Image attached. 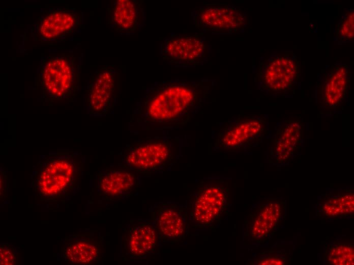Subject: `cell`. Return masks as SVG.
<instances>
[{"mask_svg":"<svg viewBox=\"0 0 354 265\" xmlns=\"http://www.w3.org/2000/svg\"><path fill=\"white\" fill-rule=\"evenodd\" d=\"M186 204L189 221L195 229L216 228L229 211L230 188L228 181L220 178L201 180Z\"/></svg>","mask_w":354,"mask_h":265,"instance_id":"277c9868","label":"cell"},{"mask_svg":"<svg viewBox=\"0 0 354 265\" xmlns=\"http://www.w3.org/2000/svg\"><path fill=\"white\" fill-rule=\"evenodd\" d=\"M353 193L344 190L324 195L318 202L316 215L321 219L340 218L353 214Z\"/></svg>","mask_w":354,"mask_h":265,"instance_id":"d6986e66","label":"cell"},{"mask_svg":"<svg viewBox=\"0 0 354 265\" xmlns=\"http://www.w3.org/2000/svg\"><path fill=\"white\" fill-rule=\"evenodd\" d=\"M145 18L143 0H116L109 9L110 23L122 35L140 30L144 25Z\"/></svg>","mask_w":354,"mask_h":265,"instance_id":"ac0fdd59","label":"cell"},{"mask_svg":"<svg viewBox=\"0 0 354 265\" xmlns=\"http://www.w3.org/2000/svg\"><path fill=\"white\" fill-rule=\"evenodd\" d=\"M150 217L161 244L183 242L189 235V218L186 204L159 202L149 208Z\"/></svg>","mask_w":354,"mask_h":265,"instance_id":"30bf717a","label":"cell"},{"mask_svg":"<svg viewBox=\"0 0 354 265\" xmlns=\"http://www.w3.org/2000/svg\"><path fill=\"white\" fill-rule=\"evenodd\" d=\"M179 139L155 136L140 139L127 144L119 153L120 168L142 176L161 173L176 162Z\"/></svg>","mask_w":354,"mask_h":265,"instance_id":"3957f363","label":"cell"},{"mask_svg":"<svg viewBox=\"0 0 354 265\" xmlns=\"http://www.w3.org/2000/svg\"><path fill=\"white\" fill-rule=\"evenodd\" d=\"M212 83L209 80L173 79L148 87L133 111V121L145 130L182 128L205 101Z\"/></svg>","mask_w":354,"mask_h":265,"instance_id":"6da1fadb","label":"cell"},{"mask_svg":"<svg viewBox=\"0 0 354 265\" xmlns=\"http://www.w3.org/2000/svg\"><path fill=\"white\" fill-rule=\"evenodd\" d=\"M159 54L172 66L193 67L207 61L210 46L202 35L172 33L160 42Z\"/></svg>","mask_w":354,"mask_h":265,"instance_id":"ba28073f","label":"cell"},{"mask_svg":"<svg viewBox=\"0 0 354 265\" xmlns=\"http://www.w3.org/2000/svg\"><path fill=\"white\" fill-rule=\"evenodd\" d=\"M75 23V18L73 14L65 11H54L42 19L39 32L43 38L52 39L70 31Z\"/></svg>","mask_w":354,"mask_h":265,"instance_id":"ffe728a7","label":"cell"},{"mask_svg":"<svg viewBox=\"0 0 354 265\" xmlns=\"http://www.w3.org/2000/svg\"><path fill=\"white\" fill-rule=\"evenodd\" d=\"M83 159L80 153L59 150L40 156L34 166L31 186L41 201H61L81 186Z\"/></svg>","mask_w":354,"mask_h":265,"instance_id":"7a4b0ae2","label":"cell"},{"mask_svg":"<svg viewBox=\"0 0 354 265\" xmlns=\"http://www.w3.org/2000/svg\"><path fill=\"white\" fill-rule=\"evenodd\" d=\"M141 177L134 172L123 168L102 169L96 175L98 195L110 201L128 198L137 193Z\"/></svg>","mask_w":354,"mask_h":265,"instance_id":"2e32d148","label":"cell"},{"mask_svg":"<svg viewBox=\"0 0 354 265\" xmlns=\"http://www.w3.org/2000/svg\"><path fill=\"white\" fill-rule=\"evenodd\" d=\"M104 237L97 231L66 236L62 249V258L68 264H95L103 258Z\"/></svg>","mask_w":354,"mask_h":265,"instance_id":"9a60e30c","label":"cell"},{"mask_svg":"<svg viewBox=\"0 0 354 265\" xmlns=\"http://www.w3.org/2000/svg\"><path fill=\"white\" fill-rule=\"evenodd\" d=\"M353 9H348L344 11L338 23L334 39L336 44H342L353 42Z\"/></svg>","mask_w":354,"mask_h":265,"instance_id":"7402d4cb","label":"cell"},{"mask_svg":"<svg viewBox=\"0 0 354 265\" xmlns=\"http://www.w3.org/2000/svg\"><path fill=\"white\" fill-rule=\"evenodd\" d=\"M353 244L348 242H335L330 244L324 254V262L328 264L352 265L354 263Z\"/></svg>","mask_w":354,"mask_h":265,"instance_id":"44dd1931","label":"cell"},{"mask_svg":"<svg viewBox=\"0 0 354 265\" xmlns=\"http://www.w3.org/2000/svg\"><path fill=\"white\" fill-rule=\"evenodd\" d=\"M301 72L300 62L293 52H276L259 62L256 86L269 95H285L294 91Z\"/></svg>","mask_w":354,"mask_h":265,"instance_id":"5b68a950","label":"cell"},{"mask_svg":"<svg viewBox=\"0 0 354 265\" xmlns=\"http://www.w3.org/2000/svg\"><path fill=\"white\" fill-rule=\"evenodd\" d=\"M161 244L150 217L131 220L121 237L123 260L136 263L144 261L156 254Z\"/></svg>","mask_w":354,"mask_h":265,"instance_id":"9c48e42d","label":"cell"},{"mask_svg":"<svg viewBox=\"0 0 354 265\" xmlns=\"http://www.w3.org/2000/svg\"><path fill=\"white\" fill-rule=\"evenodd\" d=\"M285 259L280 255H263L249 262V264H286Z\"/></svg>","mask_w":354,"mask_h":265,"instance_id":"cb8c5ba5","label":"cell"},{"mask_svg":"<svg viewBox=\"0 0 354 265\" xmlns=\"http://www.w3.org/2000/svg\"><path fill=\"white\" fill-rule=\"evenodd\" d=\"M303 129L304 124L301 117H290L279 122L271 139V160L279 165L290 162L301 149Z\"/></svg>","mask_w":354,"mask_h":265,"instance_id":"5bb4252c","label":"cell"},{"mask_svg":"<svg viewBox=\"0 0 354 265\" xmlns=\"http://www.w3.org/2000/svg\"><path fill=\"white\" fill-rule=\"evenodd\" d=\"M18 253L11 245L3 243L0 247V264L1 265H16L18 264Z\"/></svg>","mask_w":354,"mask_h":265,"instance_id":"603a6c76","label":"cell"},{"mask_svg":"<svg viewBox=\"0 0 354 265\" xmlns=\"http://www.w3.org/2000/svg\"><path fill=\"white\" fill-rule=\"evenodd\" d=\"M41 87L44 96L51 101L68 99L77 89V77L69 59L54 57L42 68Z\"/></svg>","mask_w":354,"mask_h":265,"instance_id":"4fadbf2b","label":"cell"},{"mask_svg":"<svg viewBox=\"0 0 354 265\" xmlns=\"http://www.w3.org/2000/svg\"><path fill=\"white\" fill-rule=\"evenodd\" d=\"M267 133L266 117L240 114L218 132L215 146L227 151L247 149L259 144Z\"/></svg>","mask_w":354,"mask_h":265,"instance_id":"8992f818","label":"cell"},{"mask_svg":"<svg viewBox=\"0 0 354 265\" xmlns=\"http://www.w3.org/2000/svg\"><path fill=\"white\" fill-rule=\"evenodd\" d=\"M193 24L200 31L231 34L244 32L247 19L241 9L225 3H205L191 12Z\"/></svg>","mask_w":354,"mask_h":265,"instance_id":"52a82bcc","label":"cell"},{"mask_svg":"<svg viewBox=\"0 0 354 265\" xmlns=\"http://www.w3.org/2000/svg\"><path fill=\"white\" fill-rule=\"evenodd\" d=\"M285 205L283 200L269 199L255 207L245 221L244 239L253 244L268 242L285 218Z\"/></svg>","mask_w":354,"mask_h":265,"instance_id":"7c38bea8","label":"cell"},{"mask_svg":"<svg viewBox=\"0 0 354 265\" xmlns=\"http://www.w3.org/2000/svg\"><path fill=\"white\" fill-rule=\"evenodd\" d=\"M121 75L112 67H103L96 72L90 82L86 94V108L89 115L102 117L114 108L121 91Z\"/></svg>","mask_w":354,"mask_h":265,"instance_id":"8fae6325","label":"cell"},{"mask_svg":"<svg viewBox=\"0 0 354 265\" xmlns=\"http://www.w3.org/2000/svg\"><path fill=\"white\" fill-rule=\"evenodd\" d=\"M351 77L349 65L343 63L333 65L317 84L316 97L320 106L328 110L343 104L348 95Z\"/></svg>","mask_w":354,"mask_h":265,"instance_id":"e0dca14e","label":"cell"},{"mask_svg":"<svg viewBox=\"0 0 354 265\" xmlns=\"http://www.w3.org/2000/svg\"><path fill=\"white\" fill-rule=\"evenodd\" d=\"M7 189L6 175L4 171L1 172V198L6 197Z\"/></svg>","mask_w":354,"mask_h":265,"instance_id":"d4e9b609","label":"cell"}]
</instances>
